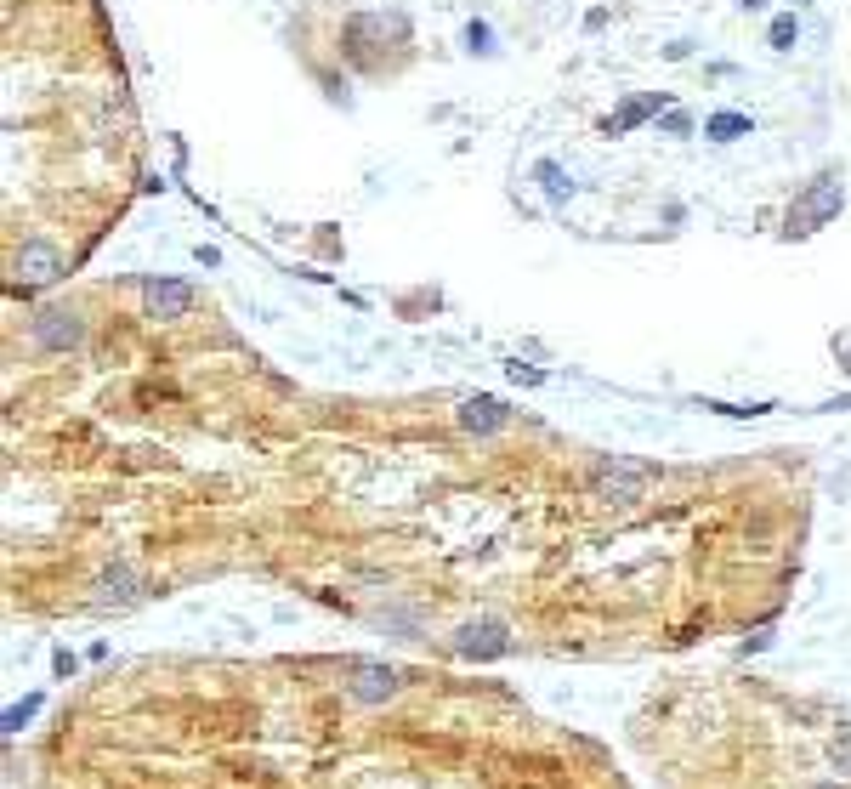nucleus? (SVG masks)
<instances>
[{
	"instance_id": "obj_16",
	"label": "nucleus",
	"mask_w": 851,
	"mask_h": 789,
	"mask_svg": "<svg viewBox=\"0 0 851 789\" xmlns=\"http://www.w3.org/2000/svg\"><path fill=\"white\" fill-rule=\"evenodd\" d=\"M664 137H693V120H687V114H681V108H664Z\"/></svg>"
},
{
	"instance_id": "obj_18",
	"label": "nucleus",
	"mask_w": 851,
	"mask_h": 789,
	"mask_svg": "<svg viewBox=\"0 0 851 789\" xmlns=\"http://www.w3.org/2000/svg\"><path fill=\"white\" fill-rule=\"evenodd\" d=\"M511 381H517V386H539V369H528V364H511Z\"/></svg>"
},
{
	"instance_id": "obj_6",
	"label": "nucleus",
	"mask_w": 851,
	"mask_h": 789,
	"mask_svg": "<svg viewBox=\"0 0 851 789\" xmlns=\"http://www.w3.org/2000/svg\"><path fill=\"white\" fill-rule=\"evenodd\" d=\"M659 108H670V103H664V91H642V97H625V103L613 108L608 120H596V131H602V137H625V131H636L642 120H653Z\"/></svg>"
},
{
	"instance_id": "obj_12",
	"label": "nucleus",
	"mask_w": 851,
	"mask_h": 789,
	"mask_svg": "<svg viewBox=\"0 0 851 789\" xmlns=\"http://www.w3.org/2000/svg\"><path fill=\"white\" fill-rule=\"evenodd\" d=\"M795 40H800V18H795V12H778V18L766 23V46H772V52H789Z\"/></svg>"
},
{
	"instance_id": "obj_10",
	"label": "nucleus",
	"mask_w": 851,
	"mask_h": 789,
	"mask_svg": "<svg viewBox=\"0 0 851 789\" xmlns=\"http://www.w3.org/2000/svg\"><path fill=\"white\" fill-rule=\"evenodd\" d=\"M755 131V120H749L744 108H715L710 120H704V137L710 142H738V137H749Z\"/></svg>"
},
{
	"instance_id": "obj_8",
	"label": "nucleus",
	"mask_w": 851,
	"mask_h": 789,
	"mask_svg": "<svg viewBox=\"0 0 851 789\" xmlns=\"http://www.w3.org/2000/svg\"><path fill=\"white\" fill-rule=\"evenodd\" d=\"M505 648H511V636H505L500 619H477V625L460 631V653H466V659H500Z\"/></svg>"
},
{
	"instance_id": "obj_1",
	"label": "nucleus",
	"mask_w": 851,
	"mask_h": 789,
	"mask_svg": "<svg viewBox=\"0 0 851 789\" xmlns=\"http://www.w3.org/2000/svg\"><path fill=\"white\" fill-rule=\"evenodd\" d=\"M653 477H659V466H653V460L608 455V460L591 472V494H596V500H613V506H636V500H647Z\"/></svg>"
},
{
	"instance_id": "obj_5",
	"label": "nucleus",
	"mask_w": 851,
	"mask_h": 789,
	"mask_svg": "<svg viewBox=\"0 0 851 789\" xmlns=\"http://www.w3.org/2000/svg\"><path fill=\"white\" fill-rule=\"evenodd\" d=\"M142 307H148V318H182L193 307V284L182 279H142Z\"/></svg>"
},
{
	"instance_id": "obj_2",
	"label": "nucleus",
	"mask_w": 851,
	"mask_h": 789,
	"mask_svg": "<svg viewBox=\"0 0 851 789\" xmlns=\"http://www.w3.org/2000/svg\"><path fill=\"white\" fill-rule=\"evenodd\" d=\"M840 205H846V182H840V176H817L812 188L789 205V216H783V239H806V233H817L823 222L840 216Z\"/></svg>"
},
{
	"instance_id": "obj_21",
	"label": "nucleus",
	"mask_w": 851,
	"mask_h": 789,
	"mask_svg": "<svg viewBox=\"0 0 851 789\" xmlns=\"http://www.w3.org/2000/svg\"><path fill=\"white\" fill-rule=\"evenodd\" d=\"M795 6H800V0H795Z\"/></svg>"
},
{
	"instance_id": "obj_3",
	"label": "nucleus",
	"mask_w": 851,
	"mask_h": 789,
	"mask_svg": "<svg viewBox=\"0 0 851 789\" xmlns=\"http://www.w3.org/2000/svg\"><path fill=\"white\" fill-rule=\"evenodd\" d=\"M12 273H18V284H29V290H46V284H57L63 273H69V262H63V250H57V245H46V239H29V245L18 250Z\"/></svg>"
},
{
	"instance_id": "obj_13",
	"label": "nucleus",
	"mask_w": 851,
	"mask_h": 789,
	"mask_svg": "<svg viewBox=\"0 0 851 789\" xmlns=\"http://www.w3.org/2000/svg\"><path fill=\"white\" fill-rule=\"evenodd\" d=\"M460 46H466L471 57H494V52H500V46H494V29H488L483 18H471L466 29H460Z\"/></svg>"
},
{
	"instance_id": "obj_11",
	"label": "nucleus",
	"mask_w": 851,
	"mask_h": 789,
	"mask_svg": "<svg viewBox=\"0 0 851 789\" xmlns=\"http://www.w3.org/2000/svg\"><path fill=\"white\" fill-rule=\"evenodd\" d=\"M534 176H539V188H545V199H551V205H568V199H574V182H568V171H562L556 159H539Z\"/></svg>"
},
{
	"instance_id": "obj_14",
	"label": "nucleus",
	"mask_w": 851,
	"mask_h": 789,
	"mask_svg": "<svg viewBox=\"0 0 851 789\" xmlns=\"http://www.w3.org/2000/svg\"><path fill=\"white\" fill-rule=\"evenodd\" d=\"M131 585H137V574H131V568H108V574H103V597H120V602H131V597H137Z\"/></svg>"
},
{
	"instance_id": "obj_7",
	"label": "nucleus",
	"mask_w": 851,
	"mask_h": 789,
	"mask_svg": "<svg viewBox=\"0 0 851 789\" xmlns=\"http://www.w3.org/2000/svg\"><path fill=\"white\" fill-rule=\"evenodd\" d=\"M358 704H381L398 693V670L392 665H352V687H347Z\"/></svg>"
},
{
	"instance_id": "obj_20",
	"label": "nucleus",
	"mask_w": 851,
	"mask_h": 789,
	"mask_svg": "<svg viewBox=\"0 0 851 789\" xmlns=\"http://www.w3.org/2000/svg\"><path fill=\"white\" fill-rule=\"evenodd\" d=\"M812 789H840V784H812Z\"/></svg>"
},
{
	"instance_id": "obj_9",
	"label": "nucleus",
	"mask_w": 851,
	"mask_h": 789,
	"mask_svg": "<svg viewBox=\"0 0 851 789\" xmlns=\"http://www.w3.org/2000/svg\"><path fill=\"white\" fill-rule=\"evenodd\" d=\"M454 421L466 426V432H477V438H488V432H500V426L511 421V409H505L500 398H466Z\"/></svg>"
},
{
	"instance_id": "obj_15",
	"label": "nucleus",
	"mask_w": 851,
	"mask_h": 789,
	"mask_svg": "<svg viewBox=\"0 0 851 789\" xmlns=\"http://www.w3.org/2000/svg\"><path fill=\"white\" fill-rule=\"evenodd\" d=\"M35 710H40V693H29L23 704H12V710H6V733H23V721H35Z\"/></svg>"
},
{
	"instance_id": "obj_4",
	"label": "nucleus",
	"mask_w": 851,
	"mask_h": 789,
	"mask_svg": "<svg viewBox=\"0 0 851 789\" xmlns=\"http://www.w3.org/2000/svg\"><path fill=\"white\" fill-rule=\"evenodd\" d=\"M80 335H86V324H80V313H74V307H46V313H35V341H40L46 352L80 347Z\"/></svg>"
},
{
	"instance_id": "obj_19",
	"label": "nucleus",
	"mask_w": 851,
	"mask_h": 789,
	"mask_svg": "<svg viewBox=\"0 0 851 789\" xmlns=\"http://www.w3.org/2000/svg\"><path fill=\"white\" fill-rule=\"evenodd\" d=\"M738 6H744V12H761V6H766V0H738Z\"/></svg>"
},
{
	"instance_id": "obj_17",
	"label": "nucleus",
	"mask_w": 851,
	"mask_h": 789,
	"mask_svg": "<svg viewBox=\"0 0 851 789\" xmlns=\"http://www.w3.org/2000/svg\"><path fill=\"white\" fill-rule=\"evenodd\" d=\"M829 755H834V767L840 772H851V727H840V738L829 744Z\"/></svg>"
}]
</instances>
